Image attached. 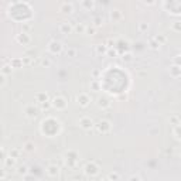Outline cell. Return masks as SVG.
<instances>
[{
    "label": "cell",
    "mask_w": 181,
    "mask_h": 181,
    "mask_svg": "<svg viewBox=\"0 0 181 181\" xmlns=\"http://www.w3.org/2000/svg\"><path fill=\"white\" fill-rule=\"evenodd\" d=\"M84 173H85L86 175H89V177H95V175H98V173H99V167H98L96 163L91 161L84 167Z\"/></svg>",
    "instance_id": "1"
},
{
    "label": "cell",
    "mask_w": 181,
    "mask_h": 181,
    "mask_svg": "<svg viewBox=\"0 0 181 181\" xmlns=\"http://www.w3.org/2000/svg\"><path fill=\"white\" fill-rule=\"evenodd\" d=\"M51 105L55 107V109H58V111H64V109L67 107V99L62 98V96H57V98L52 99Z\"/></svg>",
    "instance_id": "2"
},
{
    "label": "cell",
    "mask_w": 181,
    "mask_h": 181,
    "mask_svg": "<svg viewBox=\"0 0 181 181\" xmlns=\"http://www.w3.org/2000/svg\"><path fill=\"white\" fill-rule=\"evenodd\" d=\"M96 129H98V132H100V133H107V132H111L112 125H111V122H107V120H100V122H98V125H96Z\"/></svg>",
    "instance_id": "3"
},
{
    "label": "cell",
    "mask_w": 181,
    "mask_h": 181,
    "mask_svg": "<svg viewBox=\"0 0 181 181\" xmlns=\"http://www.w3.org/2000/svg\"><path fill=\"white\" fill-rule=\"evenodd\" d=\"M79 126H81L84 130H91L93 127V120L88 116H84V118L79 119Z\"/></svg>",
    "instance_id": "4"
},
{
    "label": "cell",
    "mask_w": 181,
    "mask_h": 181,
    "mask_svg": "<svg viewBox=\"0 0 181 181\" xmlns=\"http://www.w3.org/2000/svg\"><path fill=\"white\" fill-rule=\"evenodd\" d=\"M38 107H36L34 105H28V106L24 109V113H26L27 118L30 119H34V118H37V115H38Z\"/></svg>",
    "instance_id": "5"
},
{
    "label": "cell",
    "mask_w": 181,
    "mask_h": 181,
    "mask_svg": "<svg viewBox=\"0 0 181 181\" xmlns=\"http://www.w3.org/2000/svg\"><path fill=\"white\" fill-rule=\"evenodd\" d=\"M89 102H91V99H89V96L86 95V93H79V95L77 96V104L79 105V106L86 107L89 105Z\"/></svg>",
    "instance_id": "6"
},
{
    "label": "cell",
    "mask_w": 181,
    "mask_h": 181,
    "mask_svg": "<svg viewBox=\"0 0 181 181\" xmlns=\"http://www.w3.org/2000/svg\"><path fill=\"white\" fill-rule=\"evenodd\" d=\"M48 50L52 52V54H59L61 50H62V44L59 41H51L50 45H48Z\"/></svg>",
    "instance_id": "7"
},
{
    "label": "cell",
    "mask_w": 181,
    "mask_h": 181,
    "mask_svg": "<svg viewBox=\"0 0 181 181\" xmlns=\"http://www.w3.org/2000/svg\"><path fill=\"white\" fill-rule=\"evenodd\" d=\"M47 174L50 177H57L59 174V167L57 166V164H50V166L47 167Z\"/></svg>",
    "instance_id": "8"
},
{
    "label": "cell",
    "mask_w": 181,
    "mask_h": 181,
    "mask_svg": "<svg viewBox=\"0 0 181 181\" xmlns=\"http://www.w3.org/2000/svg\"><path fill=\"white\" fill-rule=\"evenodd\" d=\"M16 40L19 41L20 44H23V45H27L30 43V36L27 33H21V34H19L17 37H16Z\"/></svg>",
    "instance_id": "9"
},
{
    "label": "cell",
    "mask_w": 181,
    "mask_h": 181,
    "mask_svg": "<svg viewBox=\"0 0 181 181\" xmlns=\"http://www.w3.org/2000/svg\"><path fill=\"white\" fill-rule=\"evenodd\" d=\"M36 99H37L38 104H45V102H48V95L45 92H38L36 93Z\"/></svg>",
    "instance_id": "10"
},
{
    "label": "cell",
    "mask_w": 181,
    "mask_h": 181,
    "mask_svg": "<svg viewBox=\"0 0 181 181\" xmlns=\"http://www.w3.org/2000/svg\"><path fill=\"white\" fill-rule=\"evenodd\" d=\"M59 31L62 34H70L72 31V26H71L70 23H62L61 26H59Z\"/></svg>",
    "instance_id": "11"
},
{
    "label": "cell",
    "mask_w": 181,
    "mask_h": 181,
    "mask_svg": "<svg viewBox=\"0 0 181 181\" xmlns=\"http://www.w3.org/2000/svg\"><path fill=\"white\" fill-rule=\"evenodd\" d=\"M170 74H171V77H174V78H180V75H181L180 65H173V67L170 68Z\"/></svg>",
    "instance_id": "12"
},
{
    "label": "cell",
    "mask_w": 181,
    "mask_h": 181,
    "mask_svg": "<svg viewBox=\"0 0 181 181\" xmlns=\"http://www.w3.org/2000/svg\"><path fill=\"white\" fill-rule=\"evenodd\" d=\"M98 106L105 109V107L111 106V102H109V99H106V98H99V99H98Z\"/></svg>",
    "instance_id": "13"
},
{
    "label": "cell",
    "mask_w": 181,
    "mask_h": 181,
    "mask_svg": "<svg viewBox=\"0 0 181 181\" xmlns=\"http://www.w3.org/2000/svg\"><path fill=\"white\" fill-rule=\"evenodd\" d=\"M11 68H21L23 67V61L21 58H14V59H11Z\"/></svg>",
    "instance_id": "14"
},
{
    "label": "cell",
    "mask_w": 181,
    "mask_h": 181,
    "mask_svg": "<svg viewBox=\"0 0 181 181\" xmlns=\"http://www.w3.org/2000/svg\"><path fill=\"white\" fill-rule=\"evenodd\" d=\"M111 17H112V20H113V21H116V20H120V19H122V13H120L119 10H113V11H112V14H111Z\"/></svg>",
    "instance_id": "15"
},
{
    "label": "cell",
    "mask_w": 181,
    "mask_h": 181,
    "mask_svg": "<svg viewBox=\"0 0 181 181\" xmlns=\"http://www.w3.org/2000/svg\"><path fill=\"white\" fill-rule=\"evenodd\" d=\"M107 178L111 181H119L120 180V175H119V173H116V171H112V173H109Z\"/></svg>",
    "instance_id": "16"
},
{
    "label": "cell",
    "mask_w": 181,
    "mask_h": 181,
    "mask_svg": "<svg viewBox=\"0 0 181 181\" xmlns=\"http://www.w3.org/2000/svg\"><path fill=\"white\" fill-rule=\"evenodd\" d=\"M61 11H64V13H71V11H72V4L71 3H64L62 7H61Z\"/></svg>",
    "instance_id": "17"
},
{
    "label": "cell",
    "mask_w": 181,
    "mask_h": 181,
    "mask_svg": "<svg viewBox=\"0 0 181 181\" xmlns=\"http://www.w3.org/2000/svg\"><path fill=\"white\" fill-rule=\"evenodd\" d=\"M106 51H107L106 45H104V44L96 45V52H98V54H105V52H106Z\"/></svg>",
    "instance_id": "18"
},
{
    "label": "cell",
    "mask_w": 181,
    "mask_h": 181,
    "mask_svg": "<svg viewBox=\"0 0 181 181\" xmlns=\"http://www.w3.org/2000/svg\"><path fill=\"white\" fill-rule=\"evenodd\" d=\"M17 173H19L20 175H27V174H28V168H27V166H20Z\"/></svg>",
    "instance_id": "19"
},
{
    "label": "cell",
    "mask_w": 181,
    "mask_h": 181,
    "mask_svg": "<svg viewBox=\"0 0 181 181\" xmlns=\"http://www.w3.org/2000/svg\"><path fill=\"white\" fill-rule=\"evenodd\" d=\"M170 123H173L174 126H178V125H180V118H178L177 115H173V116H170Z\"/></svg>",
    "instance_id": "20"
},
{
    "label": "cell",
    "mask_w": 181,
    "mask_h": 181,
    "mask_svg": "<svg viewBox=\"0 0 181 181\" xmlns=\"http://www.w3.org/2000/svg\"><path fill=\"white\" fill-rule=\"evenodd\" d=\"M4 164L7 167H13L16 164V159H11V157H7V159H4Z\"/></svg>",
    "instance_id": "21"
},
{
    "label": "cell",
    "mask_w": 181,
    "mask_h": 181,
    "mask_svg": "<svg viewBox=\"0 0 181 181\" xmlns=\"http://www.w3.org/2000/svg\"><path fill=\"white\" fill-rule=\"evenodd\" d=\"M96 33V27L95 26H86V28H85V34H95Z\"/></svg>",
    "instance_id": "22"
},
{
    "label": "cell",
    "mask_w": 181,
    "mask_h": 181,
    "mask_svg": "<svg viewBox=\"0 0 181 181\" xmlns=\"http://www.w3.org/2000/svg\"><path fill=\"white\" fill-rule=\"evenodd\" d=\"M11 71H13V68H11V65H4V67H3V70H2V74H3V75L11 74Z\"/></svg>",
    "instance_id": "23"
},
{
    "label": "cell",
    "mask_w": 181,
    "mask_h": 181,
    "mask_svg": "<svg viewBox=\"0 0 181 181\" xmlns=\"http://www.w3.org/2000/svg\"><path fill=\"white\" fill-rule=\"evenodd\" d=\"M67 55L71 57V58L77 57V50H75V48H68V50H67Z\"/></svg>",
    "instance_id": "24"
},
{
    "label": "cell",
    "mask_w": 181,
    "mask_h": 181,
    "mask_svg": "<svg viewBox=\"0 0 181 181\" xmlns=\"http://www.w3.org/2000/svg\"><path fill=\"white\" fill-rule=\"evenodd\" d=\"M85 28H86V26H84V24H78V26L75 27V30H77L79 34H85Z\"/></svg>",
    "instance_id": "25"
},
{
    "label": "cell",
    "mask_w": 181,
    "mask_h": 181,
    "mask_svg": "<svg viewBox=\"0 0 181 181\" xmlns=\"http://www.w3.org/2000/svg\"><path fill=\"white\" fill-rule=\"evenodd\" d=\"M154 40L157 41V43H159L160 45L166 43V37H164V36H160V34H159V36H156V37H154Z\"/></svg>",
    "instance_id": "26"
},
{
    "label": "cell",
    "mask_w": 181,
    "mask_h": 181,
    "mask_svg": "<svg viewBox=\"0 0 181 181\" xmlns=\"http://www.w3.org/2000/svg\"><path fill=\"white\" fill-rule=\"evenodd\" d=\"M41 65H43V67H45V68L51 67V61H50L48 58H43V59H41Z\"/></svg>",
    "instance_id": "27"
},
{
    "label": "cell",
    "mask_w": 181,
    "mask_h": 181,
    "mask_svg": "<svg viewBox=\"0 0 181 181\" xmlns=\"http://www.w3.org/2000/svg\"><path fill=\"white\" fill-rule=\"evenodd\" d=\"M173 133H174V137H175V139H180V125L178 126H175V127H174V130H173Z\"/></svg>",
    "instance_id": "28"
},
{
    "label": "cell",
    "mask_w": 181,
    "mask_h": 181,
    "mask_svg": "<svg viewBox=\"0 0 181 181\" xmlns=\"http://www.w3.org/2000/svg\"><path fill=\"white\" fill-rule=\"evenodd\" d=\"M10 157L11 159H19V150H17V149H13L10 152Z\"/></svg>",
    "instance_id": "29"
},
{
    "label": "cell",
    "mask_w": 181,
    "mask_h": 181,
    "mask_svg": "<svg viewBox=\"0 0 181 181\" xmlns=\"http://www.w3.org/2000/svg\"><path fill=\"white\" fill-rule=\"evenodd\" d=\"M139 30H140V31H147L149 24L147 23H140V24H139Z\"/></svg>",
    "instance_id": "30"
},
{
    "label": "cell",
    "mask_w": 181,
    "mask_h": 181,
    "mask_svg": "<svg viewBox=\"0 0 181 181\" xmlns=\"http://www.w3.org/2000/svg\"><path fill=\"white\" fill-rule=\"evenodd\" d=\"M150 47H152L153 50H157V48L160 47V44H159V43H157V41L154 40V38H153V40H150Z\"/></svg>",
    "instance_id": "31"
},
{
    "label": "cell",
    "mask_w": 181,
    "mask_h": 181,
    "mask_svg": "<svg viewBox=\"0 0 181 181\" xmlns=\"http://www.w3.org/2000/svg\"><path fill=\"white\" fill-rule=\"evenodd\" d=\"M91 88H92L93 91H99V84H98V81H92V82H91Z\"/></svg>",
    "instance_id": "32"
},
{
    "label": "cell",
    "mask_w": 181,
    "mask_h": 181,
    "mask_svg": "<svg viewBox=\"0 0 181 181\" xmlns=\"http://www.w3.org/2000/svg\"><path fill=\"white\" fill-rule=\"evenodd\" d=\"M93 23H95V27H98V26H100V24L104 23V19H102V17H96V19L93 20Z\"/></svg>",
    "instance_id": "33"
},
{
    "label": "cell",
    "mask_w": 181,
    "mask_h": 181,
    "mask_svg": "<svg viewBox=\"0 0 181 181\" xmlns=\"http://www.w3.org/2000/svg\"><path fill=\"white\" fill-rule=\"evenodd\" d=\"M34 147H36V146H34L33 143H27L26 144V150H28V152H33Z\"/></svg>",
    "instance_id": "34"
},
{
    "label": "cell",
    "mask_w": 181,
    "mask_h": 181,
    "mask_svg": "<svg viewBox=\"0 0 181 181\" xmlns=\"http://www.w3.org/2000/svg\"><path fill=\"white\" fill-rule=\"evenodd\" d=\"M24 181H36V178H34L33 175H28V174H27V175H24Z\"/></svg>",
    "instance_id": "35"
},
{
    "label": "cell",
    "mask_w": 181,
    "mask_h": 181,
    "mask_svg": "<svg viewBox=\"0 0 181 181\" xmlns=\"http://www.w3.org/2000/svg\"><path fill=\"white\" fill-rule=\"evenodd\" d=\"M129 181H141V178L139 177V175H132Z\"/></svg>",
    "instance_id": "36"
},
{
    "label": "cell",
    "mask_w": 181,
    "mask_h": 181,
    "mask_svg": "<svg viewBox=\"0 0 181 181\" xmlns=\"http://www.w3.org/2000/svg\"><path fill=\"white\" fill-rule=\"evenodd\" d=\"M4 82H6V77L3 74H0V85H4Z\"/></svg>",
    "instance_id": "37"
},
{
    "label": "cell",
    "mask_w": 181,
    "mask_h": 181,
    "mask_svg": "<svg viewBox=\"0 0 181 181\" xmlns=\"http://www.w3.org/2000/svg\"><path fill=\"white\" fill-rule=\"evenodd\" d=\"M84 6H86V7H93V2H84Z\"/></svg>",
    "instance_id": "38"
},
{
    "label": "cell",
    "mask_w": 181,
    "mask_h": 181,
    "mask_svg": "<svg viewBox=\"0 0 181 181\" xmlns=\"http://www.w3.org/2000/svg\"><path fill=\"white\" fill-rule=\"evenodd\" d=\"M123 59H126V61H132V54H126V55H123Z\"/></svg>",
    "instance_id": "39"
},
{
    "label": "cell",
    "mask_w": 181,
    "mask_h": 181,
    "mask_svg": "<svg viewBox=\"0 0 181 181\" xmlns=\"http://www.w3.org/2000/svg\"><path fill=\"white\" fill-rule=\"evenodd\" d=\"M4 177H6V170L0 168V178H4Z\"/></svg>",
    "instance_id": "40"
},
{
    "label": "cell",
    "mask_w": 181,
    "mask_h": 181,
    "mask_svg": "<svg viewBox=\"0 0 181 181\" xmlns=\"http://www.w3.org/2000/svg\"><path fill=\"white\" fill-rule=\"evenodd\" d=\"M107 44H109L107 47H113V45H112V44H113V41H112V40H109V41H107Z\"/></svg>",
    "instance_id": "41"
},
{
    "label": "cell",
    "mask_w": 181,
    "mask_h": 181,
    "mask_svg": "<svg viewBox=\"0 0 181 181\" xmlns=\"http://www.w3.org/2000/svg\"><path fill=\"white\" fill-rule=\"evenodd\" d=\"M174 30H175V31H178V30H180V28H178V23H177V24H174Z\"/></svg>",
    "instance_id": "42"
},
{
    "label": "cell",
    "mask_w": 181,
    "mask_h": 181,
    "mask_svg": "<svg viewBox=\"0 0 181 181\" xmlns=\"http://www.w3.org/2000/svg\"><path fill=\"white\" fill-rule=\"evenodd\" d=\"M102 181H111V180H109V178H104V180H102Z\"/></svg>",
    "instance_id": "43"
},
{
    "label": "cell",
    "mask_w": 181,
    "mask_h": 181,
    "mask_svg": "<svg viewBox=\"0 0 181 181\" xmlns=\"http://www.w3.org/2000/svg\"><path fill=\"white\" fill-rule=\"evenodd\" d=\"M0 152H2V147H0Z\"/></svg>",
    "instance_id": "44"
}]
</instances>
